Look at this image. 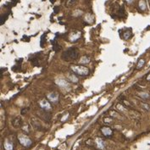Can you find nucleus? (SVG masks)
I'll use <instances>...</instances> for the list:
<instances>
[{
  "instance_id": "f257e3e1",
  "label": "nucleus",
  "mask_w": 150,
  "mask_h": 150,
  "mask_svg": "<svg viewBox=\"0 0 150 150\" xmlns=\"http://www.w3.org/2000/svg\"><path fill=\"white\" fill-rule=\"evenodd\" d=\"M79 56V51L76 48H71L63 53L62 59L65 61L75 60Z\"/></svg>"
},
{
  "instance_id": "f03ea898",
  "label": "nucleus",
  "mask_w": 150,
  "mask_h": 150,
  "mask_svg": "<svg viewBox=\"0 0 150 150\" xmlns=\"http://www.w3.org/2000/svg\"><path fill=\"white\" fill-rule=\"evenodd\" d=\"M71 69L74 72V74H75V75H80V76H86V75H87L90 72L88 68L84 66V65H71Z\"/></svg>"
},
{
  "instance_id": "7ed1b4c3",
  "label": "nucleus",
  "mask_w": 150,
  "mask_h": 150,
  "mask_svg": "<svg viewBox=\"0 0 150 150\" xmlns=\"http://www.w3.org/2000/svg\"><path fill=\"white\" fill-rule=\"evenodd\" d=\"M18 140H19L20 144L26 148H29L32 145V141L27 136L24 134H20L18 136Z\"/></svg>"
},
{
  "instance_id": "20e7f679",
  "label": "nucleus",
  "mask_w": 150,
  "mask_h": 150,
  "mask_svg": "<svg viewBox=\"0 0 150 150\" xmlns=\"http://www.w3.org/2000/svg\"><path fill=\"white\" fill-rule=\"evenodd\" d=\"M39 105H40V107L42 109V110L47 112L50 111V110H52V106H51V104H50V102L47 99L41 100V101L39 102Z\"/></svg>"
},
{
  "instance_id": "39448f33",
  "label": "nucleus",
  "mask_w": 150,
  "mask_h": 150,
  "mask_svg": "<svg viewBox=\"0 0 150 150\" xmlns=\"http://www.w3.org/2000/svg\"><path fill=\"white\" fill-rule=\"evenodd\" d=\"M59 94L55 92H51L47 95V98L48 99V101L50 103H53V104H56V103L59 102Z\"/></svg>"
},
{
  "instance_id": "423d86ee",
  "label": "nucleus",
  "mask_w": 150,
  "mask_h": 150,
  "mask_svg": "<svg viewBox=\"0 0 150 150\" xmlns=\"http://www.w3.org/2000/svg\"><path fill=\"white\" fill-rule=\"evenodd\" d=\"M11 124L15 128H19V127L23 126V121H22V118L20 116H15L12 119Z\"/></svg>"
},
{
  "instance_id": "0eeeda50",
  "label": "nucleus",
  "mask_w": 150,
  "mask_h": 150,
  "mask_svg": "<svg viewBox=\"0 0 150 150\" xmlns=\"http://www.w3.org/2000/svg\"><path fill=\"white\" fill-rule=\"evenodd\" d=\"M31 122H32V126H33L35 128L38 129V130H41V129L43 128L41 120H39V119L36 118V117H32V119H31Z\"/></svg>"
},
{
  "instance_id": "6e6552de",
  "label": "nucleus",
  "mask_w": 150,
  "mask_h": 150,
  "mask_svg": "<svg viewBox=\"0 0 150 150\" xmlns=\"http://www.w3.org/2000/svg\"><path fill=\"white\" fill-rule=\"evenodd\" d=\"M55 83H56L59 87H63V88H69L70 87V83L65 81V79L58 78V79H56V81H55Z\"/></svg>"
},
{
  "instance_id": "1a4fd4ad",
  "label": "nucleus",
  "mask_w": 150,
  "mask_h": 150,
  "mask_svg": "<svg viewBox=\"0 0 150 150\" xmlns=\"http://www.w3.org/2000/svg\"><path fill=\"white\" fill-rule=\"evenodd\" d=\"M96 146H97V149L99 150H104L105 149V143L100 137H97L95 140Z\"/></svg>"
},
{
  "instance_id": "9d476101",
  "label": "nucleus",
  "mask_w": 150,
  "mask_h": 150,
  "mask_svg": "<svg viewBox=\"0 0 150 150\" xmlns=\"http://www.w3.org/2000/svg\"><path fill=\"white\" fill-rule=\"evenodd\" d=\"M110 117L118 119V120H123L125 119L124 116H123L122 114H120L117 110H111V111H110Z\"/></svg>"
},
{
  "instance_id": "9b49d317",
  "label": "nucleus",
  "mask_w": 150,
  "mask_h": 150,
  "mask_svg": "<svg viewBox=\"0 0 150 150\" xmlns=\"http://www.w3.org/2000/svg\"><path fill=\"white\" fill-rule=\"evenodd\" d=\"M101 132L105 137H110V136H112L113 134V130L109 126H104L101 128Z\"/></svg>"
},
{
  "instance_id": "f8f14e48",
  "label": "nucleus",
  "mask_w": 150,
  "mask_h": 150,
  "mask_svg": "<svg viewBox=\"0 0 150 150\" xmlns=\"http://www.w3.org/2000/svg\"><path fill=\"white\" fill-rule=\"evenodd\" d=\"M115 109L118 112H120V113H123V114H128L129 110H127L126 107L124 106V104H118L115 105Z\"/></svg>"
},
{
  "instance_id": "ddd939ff",
  "label": "nucleus",
  "mask_w": 150,
  "mask_h": 150,
  "mask_svg": "<svg viewBox=\"0 0 150 150\" xmlns=\"http://www.w3.org/2000/svg\"><path fill=\"white\" fill-rule=\"evenodd\" d=\"M80 37H81V33H80V32H72V33L70 35L69 40L71 41V42H75V41L80 38Z\"/></svg>"
},
{
  "instance_id": "4468645a",
  "label": "nucleus",
  "mask_w": 150,
  "mask_h": 150,
  "mask_svg": "<svg viewBox=\"0 0 150 150\" xmlns=\"http://www.w3.org/2000/svg\"><path fill=\"white\" fill-rule=\"evenodd\" d=\"M128 114L131 116V118H132V119H137V118H140V116H141V114H139V113L137 112V111H136V110H129Z\"/></svg>"
},
{
  "instance_id": "2eb2a0df",
  "label": "nucleus",
  "mask_w": 150,
  "mask_h": 150,
  "mask_svg": "<svg viewBox=\"0 0 150 150\" xmlns=\"http://www.w3.org/2000/svg\"><path fill=\"white\" fill-rule=\"evenodd\" d=\"M3 148L5 150H14V145L11 142L6 140L3 143Z\"/></svg>"
},
{
  "instance_id": "dca6fc26",
  "label": "nucleus",
  "mask_w": 150,
  "mask_h": 150,
  "mask_svg": "<svg viewBox=\"0 0 150 150\" xmlns=\"http://www.w3.org/2000/svg\"><path fill=\"white\" fill-rule=\"evenodd\" d=\"M90 61H91V59H90L88 56H83V57H81V59H80L79 63H80V65H87Z\"/></svg>"
},
{
  "instance_id": "f3484780",
  "label": "nucleus",
  "mask_w": 150,
  "mask_h": 150,
  "mask_svg": "<svg viewBox=\"0 0 150 150\" xmlns=\"http://www.w3.org/2000/svg\"><path fill=\"white\" fill-rule=\"evenodd\" d=\"M138 7L142 11H145V10L147 9V3H146L144 0H140V1H139Z\"/></svg>"
},
{
  "instance_id": "a211bd4d",
  "label": "nucleus",
  "mask_w": 150,
  "mask_h": 150,
  "mask_svg": "<svg viewBox=\"0 0 150 150\" xmlns=\"http://www.w3.org/2000/svg\"><path fill=\"white\" fill-rule=\"evenodd\" d=\"M131 35H132V32H131V30H126L124 32V33H123V38L125 39V40H128L129 38H131Z\"/></svg>"
},
{
  "instance_id": "6ab92c4d",
  "label": "nucleus",
  "mask_w": 150,
  "mask_h": 150,
  "mask_svg": "<svg viewBox=\"0 0 150 150\" xmlns=\"http://www.w3.org/2000/svg\"><path fill=\"white\" fill-rule=\"evenodd\" d=\"M68 78H69V81H71V82H73V83L78 82V78L75 74H70Z\"/></svg>"
},
{
  "instance_id": "aec40b11",
  "label": "nucleus",
  "mask_w": 150,
  "mask_h": 150,
  "mask_svg": "<svg viewBox=\"0 0 150 150\" xmlns=\"http://www.w3.org/2000/svg\"><path fill=\"white\" fill-rule=\"evenodd\" d=\"M137 95H138L140 98H143V99H148V98H150V95L146 92H137Z\"/></svg>"
},
{
  "instance_id": "412c9836",
  "label": "nucleus",
  "mask_w": 150,
  "mask_h": 150,
  "mask_svg": "<svg viewBox=\"0 0 150 150\" xmlns=\"http://www.w3.org/2000/svg\"><path fill=\"white\" fill-rule=\"evenodd\" d=\"M145 65V59H140L137 62V70H141L142 68Z\"/></svg>"
},
{
  "instance_id": "4be33fe9",
  "label": "nucleus",
  "mask_w": 150,
  "mask_h": 150,
  "mask_svg": "<svg viewBox=\"0 0 150 150\" xmlns=\"http://www.w3.org/2000/svg\"><path fill=\"white\" fill-rule=\"evenodd\" d=\"M82 15H83V12L81 11V10H80V9L75 10V11H73V13H72L73 17H79V16H81Z\"/></svg>"
},
{
  "instance_id": "5701e85b",
  "label": "nucleus",
  "mask_w": 150,
  "mask_h": 150,
  "mask_svg": "<svg viewBox=\"0 0 150 150\" xmlns=\"http://www.w3.org/2000/svg\"><path fill=\"white\" fill-rule=\"evenodd\" d=\"M22 131L26 133H30L31 132V127L29 124H25L24 126H22Z\"/></svg>"
},
{
  "instance_id": "b1692460",
  "label": "nucleus",
  "mask_w": 150,
  "mask_h": 150,
  "mask_svg": "<svg viewBox=\"0 0 150 150\" xmlns=\"http://www.w3.org/2000/svg\"><path fill=\"white\" fill-rule=\"evenodd\" d=\"M104 123H105V124H112L113 121H114V120H113L112 117H105V118H104Z\"/></svg>"
},
{
  "instance_id": "393cba45",
  "label": "nucleus",
  "mask_w": 150,
  "mask_h": 150,
  "mask_svg": "<svg viewBox=\"0 0 150 150\" xmlns=\"http://www.w3.org/2000/svg\"><path fill=\"white\" fill-rule=\"evenodd\" d=\"M76 2H77V0H68L66 3V6L67 7H71V6L75 4Z\"/></svg>"
},
{
  "instance_id": "a878e982",
  "label": "nucleus",
  "mask_w": 150,
  "mask_h": 150,
  "mask_svg": "<svg viewBox=\"0 0 150 150\" xmlns=\"http://www.w3.org/2000/svg\"><path fill=\"white\" fill-rule=\"evenodd\" d=\"M85 20H87V22H90V21H92L93 20V18H92V16L91 15H89V14H87V15H86V17H85Z\"/></svg>"
},
{
  "instance_id": "bb28decb",
  "label": "nucleus",
  "mask_w": 150,
  "mask_h": 150,
  "mask_svg": "<svg viewBox=\"0 0 150 150\" xmlns=\"http://www.w3.org/2000/svg\"><path fill=\"white\" fill-rule=\"evenodd\" d=\"M27 111H28V109H24L23 110H21V114H25Z\"/></svg>"
},
{
  "instance_id": "cd10ccee",
  "label": "nucleus",
  "mask_w": 150,
  "mask_h": 150,
  "mask_svg": "<svg viewBox=\"0 0 150 150\" xmlns=\"http://www.w3.org/2000/svg\"><path fill=\"white\" fill-rule=\"evenodd\" d=\"M126 3H133V1H134V0H126Z\"/></svg>"
},
{
  "instance_id": "c85d7f7f",
  "label": "nucleus",
  "mask_w": 150,
  "mask_h": 150,
  "mask_svg": "<svg viewBox=\"0 0 150 150\" xmlns=\"http://www.w3.org/2000/svg\"><path fill=\"white\" fill-rule=\"evenodd\" d=\"M88 142H89V141H87V143H88ZM90 143H93V142H92V140H91V141H90ZM91 144H92V145H93V143H91ZM87 145H90V143H88Z\"/></svg>"
},
{
  "instance_id": "c756f323",
  "label": "nucleus",
  "mask_w": 150,
  "mask_h": 150,
  "mask_svg": "<svg viewBox=\"0 0 150 150\" xmlns=\"http://www.w3.org/2000/svg\"><path fill=\"white\" fill-rule=\"evenodd\" d=\"M147 80H148V81H150V74L147 76Z\"/></svg>"
},
{
  "instance_id": "7c9ffc66",
  "label": "nucleus",
  "mask_w": 150,
  "mask_h": 150,
  "mask_svg": "<svg viewBox=\"0 0 150 150\" xmlns=\"http://www.w3.org/2000/svg\"><path fill=\"white\" fill-rule=\"evenodd\" d=\"M40 150H43V149H40Z\"/></svg>"
}]
</instances>
